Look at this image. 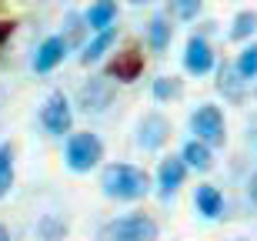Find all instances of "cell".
<instances>
[{"label":"cell","mask_w":257,"mask_h":241,"mask_svg":"<svg viewBox=\"0 0 257 241\" xmlns=\"http://www.w3.org/2000/svg\"><path fill=\"white\" fill-rule=\"evenodd\" d=\"M67 168L77 174L84 171H94L97 164L104 161V144H100V137L90 134V131H80V134H70L67 137Z\"/></svg>","instance_id":"3957f363"},{"label":"cell","mask_w":257,"mask_h":241,"mask_svg":"<svg viewBox=\"0 0 257 241\" xmlns=\"http://www.w3.org/2000/svg\"><path fill=\"white\" fill-rule=\"evenodd\" d=\"M237 241H244V238H237Z\"/></svg>","instance_id":"83f0119b"},{"label":"cell","mask_w":257,"mask_h":241,"mask_svg":"<svg viewBox=\"0 0 257 241\" xmlns=\"http://www.w3.org/2000/svg\"><path fill=\"white\" fill-rule=\"evenodd\" d=\"M247 198H250V204L257 208V174H250V181H247Z\"/></svg>","instance_id":"cb8c5ba5"},{"label":"cell","mask_w":257,"mask_h":241,"mask_svg":"<svg viewBox=\"0 0 257 241\" xmlns=\"http://www.w3.org/2000/svg\"><path fill=\"white\" fill-rule=\"evenodd\" d=\"M191 131L197 134V141H204L207 147H224L227 131H224V114H220V107L200 104L191 114Z\"/></svg>","instance_id":"277c9868"},{"label":"cell","mask_w":257,"mask_h":241,"mask_svg":"<svg viewBox=\"0 0 257 241\" xmlns=\"http://www.w3.org/2000/svg\"><path fill=\"white\" fill-rule=\"evenodd\" d=\"M114 17H117V4L114 0H97L94 7L87 10V24H90V30H97V34H100V30H107L110 27V24H114Z\"/></svg>","instance_id":"5bb4252c"},{"label":"cell","mask_w":257,"mask_h":241,"mask_svg":"<svg viewBox=\"0 0 257 241\" xmlns=\"http://www.w3.org/2000/svg\"><path fill=\"white\" fill-rule=\"evenodd\" d=\"M40 124L47 127L50 134L64 137L70 127H74V111H70V101L64 94H50L44 111H40Z\"/></svg>","instance_id":"5b68a950"},{"label":"cell","mask_w":257,"mask_h":241,"mask_svg":"<svg viewBox=\"0 0 257 241\" xmlns=\"http://www.w3.org/2000/svg\"><path fill=\"white\" fill-rule=\"evenodd\" d=\"M131 4H151V0H131Z\"/></svg>","instance_id":"4316f807"},{"label":"cell","mask_w":257,"mask_h":241,"mask_svg":"<svg viewBox=\"0 0 257 241\" xmlns=\"http://www.w3.org/2000/svg\"><path fill=\"white\" fill-rule=\"evenodd\" d=\"M114 40H117V30H114V27L100 30V34H97V37H94V40H90V44L84 47V54H80V60H84V64H90V60H97V57H100V54H104L107 47H110V44H114Z\"/></svg>","instance_id":"2e32d148"},{"label":"cell","mask_w":257,"mask_h":241,"mask_svg":"<svg viewBox=\"0 0 257 241\" xmlns=\"http://www.w3.org/2000/svg\"><path fill=\"white\" fill-rule=\"evenodd\" d=\"M184 178H187V164L181 157H167V161H161V171H157V188L164 198H171L184 184Z\"/></svg>","instance_id":"9c48e42d"},{"label":"cell","mask_w":257,"mask_h":241,"mask_svg":"<svg viewBox=\"0 0 257 241\" xmlns=\"http://www.w3.org/2000/svg\"><path fill=\"white\" fill-rule=\"evenodd\" d=\"M0 241H10V231L4 228V224H0Z\"/></svg>","instance_id":"484cf974"},{"label":"cell","mask_w":257,"mask_h":241,"mask_svg":"<svg viewBox=\"0 0 257 241\" xmlns=\"http://www.w3.org/2000/svg\"><path fill=\"white\" fill-rule=\"evenodd\" d=\"M254 30H257V14H254V10H240L237 17H234L230 37H234V40H244V37H250Z\"/></svg>","instance_id":"ac0fdd59"},{"label":"cell","mask_w":257,"mask_h":241,"mask_svg":"<svg viewBox=\"0 0 257 241\" xmlns=\"http://www.w3.org/2000/svg\"><path fill=\"white\" fill-rule=\"evenodd\" d=\"M157 238H161V228L144 211L120 214L114 221L100 224V231H97V241H157Z\"/></svg>","instance_id":"7a4b0ae2"},{"label":"cell","mask_w":257,"mask_h":241,"mask_svg":"<svg viewBox=\"0 0 257 241\" xmlns=\"http://www.w3.org/2000/svg\"><path fill=\"white\" fill-rule=\"evenodd\" d=\"M234 70L240 74V81L257 77V44H250V47L240 50V57H237V64H234Z\"/></svg>","instance_id":"e0dca14e"},{"label":"cell","mask_w":257,"mask_h":241,"mask_svg":"<svg viewBox=\"0 0 257 241\" xmlns=\"http://www.w3.org/2000/svg\"><path fill=\"white\" fill-rule=\"evenodd\" d=\"M240 74L234 67H220V81H217V87H220V94H227V97H234V101H237L240 94H244V91H240Z\"/></svg>","instance_id":"d6986e66"},{"label":"cell","mask_w":257,"mask_h":241,"mask_svg":"<svg viewBox=\"0 0 257 241\" xmlns=\"http://www.w3.org/2000/svg\"><path fill=\"white\" fill-rule=\"evenodd\" d=\"M80 107H84L87 114H100V111H107L110 107V101H114V84L107 77H94L90 84L80 87Z\"/></svg>","instance_id":"8992f818"},{"label":"cell","mask_w":257,"mask_h":241,"mask_svg":"<svg viewBox=\"0 0 257 241\" xmlns=\"http://www.w3.org/2000/svg\"><path fill=\"white\" fill-rule=\"evenodd\" d=\"M67 37H47L44 44H40V50H37V57H34V70H40V74H47V70H54L64 60V54H67Z\"/></svg>","instance_id":"30bf717a"},{"label":"cell","mask_w":257,"mask_h":241,"mask_svg":"<svg viewBox=\"0 0 257 241\" xmlns=\"http://www.w3.org/2000/svg\"><path fill=\"white\" fill-rule=\"evenodd\" d=\"M194 208H197V214H204V218H220V211H224V194L214 188V184H200L197 191H194Z\"/></svg>","instance_id":"8fae6325"},{"label":"cell","mask_w":257,"mask_h":241,"mask_svg":"<svg viewBox=\"0 0 257 241\" xmlns=\"http://www.w3.org/2000/svg\"><path fill=\"white\" fill-rule=\"evenodd\" d=\"M14 188V144H0V198Z\"/></svg>","instance_id":"9a60e30c"},{"label":"cell","mask_w":257,"mask_h":241,"mask_svg":"<svg viewBox=\"0 0 257 241\" xmlns=\"http://www.w3.org/2000/svg\"><path fill=\"white\" fill-rule=\"evenodd\" d=\"M181 161L187 164V168H194V171H210V164H214V154H210V147L204 144V141H187L181 151Z\"/></svg>","instance_id":"7c38bea8"},{"label":"cell","mask_w":257,"mask_h":241,"mask_svg":"<svg viewBox=\"0 0 257 241\" xmlns=\"http://www.w3.org/2000/svg\"><path fill=\"white\" fill-rule=\"evenodd\" d=\"M171 7H174V14H177L181 20H191L200 10V0H171Z\"/></svg>","instance_id":"603a6c76"},{"label":"cell","mask_w":257,"mask_h":241,"mask_svg":"<svg viewBox=\"0 0 257 241\" xmlns=\"http://www.w3.org/2000/svg\"><path fill=\"white\" fill-rule=\"evenodd\" d=\"M154 97H157V101L181 97V81H177V77H161V81H154Z\"/></svg>","instance_id":"44dd1931"},{"label":"cell","mask_w":257,"mask_h":241,"mask_svg":"<svg viewBox=\"0 0 257 241\" xmlns=\"http://www.w3.org/2000/svg\"><path fill=\"white\" fill-rule=\"evenodd\" d=\"M167 40H171V24H167L164 17H154L151 20V47L164 50V47H167Z\"/></svg>","instance_id":"ffe728a7"},{"label":"cell","mask_w":257,"mask_h":241,"mask_svg":"<svg viewBox=\"0 0 257 241\" xmlns=\"http://www.w3.org/2000/svg\"><path fill=\"white\" fill-rule=\"evenodd\" d=\"M167 137H171V124H167L161 114H147L141 121V127H137V144H141L144 151H157V147H164Z\"/></svg>","instance_id":"52a82bcc"},{"label":"cell","mask_w":257,"mask_h":241,"mask_svg":"<svg viewBox=\"0 0 257 241\" xmlns=\"http://www.w3.org/2000/svg\"><path fill=\"white\" fill-rule=\"evenodd\" d=\"M100 188L114 201H137L151 191V178H147V171L134 168V164H110L100 174Z\"/></svg>","instance_id":"6da1fadb"},{"label":"cell","mask_w":257,"mask_h":241,"mask_svg":"<svg viewBox=\"0 0 257 241\" xmlns=\"http://www.w3.org/2000/svg\"><path fill=\"white\" fill-rule=\"evenodd\" d=\"M40 234H44L47 241H57V238L67 234V224L57 221V218H44V221H40Z\"/></svg>","instance_id":"7402d4cb"},{"label":"cell","mask_w":257,"mask_h":241,"mask_svg":"<svg viewBox=\"0 0 257 241\" xmlns=\"http://www.w3.org/2000/svg\"><path fill=\"white\" fill-rule=\"evenodd\" d=\"M184 67L191 74H207L214 67V50L204 37H191L187 40V54H184Z\"/></svg>","instance_id":"ba28073f"},{"label":"cell","mask_w":257,"mask_h":241,"mask_svg":"<svg viewBox=\"0 0 257 241\" xmlns=\"http://www.w3.org/2000/svg\"><path fill=\"white\" fill-rule=\"evenodd\" d=\"M144 67V57L137 54V50H127V54H120V57L107 67V77H117V81H134L137 74H141Z\"/></svg>","instance_id":"4fadbf2b"},{"label":"cell","mask_w":257,"mask_h":241,"mask_svg":"<svg viewBox=\"0 0 257 241\" xmlns=\"http://www.w3.org/2000/svg\"><path fill=\"white\" fill-rule=\"evenodd\" d=\"M10 30H14V24H0V44L10 37Z\"/></svg>","instance_id":"d4e9b609"}]
</instances>
